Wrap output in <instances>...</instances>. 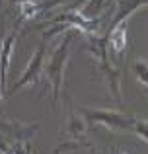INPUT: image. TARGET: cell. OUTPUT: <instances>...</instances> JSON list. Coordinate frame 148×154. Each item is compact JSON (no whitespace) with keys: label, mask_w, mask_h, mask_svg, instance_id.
Returning a JSON list of instances; mask_svg holds the SVG:
<instances>
[{"label":"cell","mask_w":148,"mask_h":154,"mask_svg":"<svg viewBox=\"0 0 148 154\" xmlns=\"http://www.w3.org/2000/svg\"><path fill=\"white\" fill-rule=\"evenodd\" d=\"M68 45H70V35H66L65 41L61 45H57V49L53 51L49 63L43 66V74H45L47 82L53 88V98L59 100L61 96V88H62V76H65V66L68 60Z\"/></svg>","instance_id":"1"},{"label":"cell","mask_w":148,"mask_h":154,"mask_svg":"<svg viewBox=\"0 0 148 154\" xmlns=\"http://www.w3.org/2000/svg\"><path fill=\"white\" fill-rule=\"evenodd\" d=\"M84 117L88 121H94V123H101L109 129H119V131H133V125L137 119L125 115V113H117V111H105V109H82Z\"/></svg>","instance_id":"2"},{"label":"cell","mask_w":148,"mask_h":154,"mask_svg":"<svg viewBox=\"0 0 148 154\" xmlns=\"http://www.w3.org/2000/svg\"><path fill=\"white\" fill-rule=\"evenodd\" d=\"M43 57H45V45H39L37 51L33 53V57L29 59V63H27L26 70L22 72L20 80L10 88V94H14L16 90H20V88L27 86V84H35V82H37L39 74L43 72Z\"/></svg>","instance_id":"3"},{"label":"cell","mask_w":148,"mask_h":154,"mask_svg":"<svg viewBox=\"0 0 148 154\" xmlns=\"http://www.w3.org/2000/svg\"><path fill=\"white\" fill-rule=\"evenodd\" d=\"M107 43L117 55V59H123L125 47H127V20H121V22H117L113 26V29L107 35Z\"/></svg>","instance_id":"4"},{"label":"cell","mask_w":148,"mask_h":154,"mask_svg":"<svg viewBox=\"0 0 148 154\" xmlns=\"http://www.w3.org/2000/svg\"><path fill=\"white\" fill-rule=\"evenodd\" d=\"M14 39H16V33H10L2 39V45H0V82H4V76L8 74L10 57H12V49H14Z\"/></svg>","instance_id":"5"},{"label":"cell","mask_w":148,"mask_h":154,"mask_svg":"<svg viewBox=\"0 0 148 154\" xmlns=\"http://www.w3.org/2000/svg\"><path fill=\"white\" fill-rule=\"evenodd\" d=\"M134 72H137V76H138V82L148 86V63L144 59H138L137 63H134Z\"/></svg>","instance_id":"6"},{"label":"cell","mask_w":148,"mask_h":154,"mask_svg":"<svg viewBox=\"0 0 148 154\" xmlns=\"http://www.w3.org/2000/svg\"><path fill=\"white\" fill-rule=\"evenodd\" d=\"M133 133L137 137H140L142 140H146V143H148V121H134Z\"/></svg>","instance_id":"7"}]
</instances>
